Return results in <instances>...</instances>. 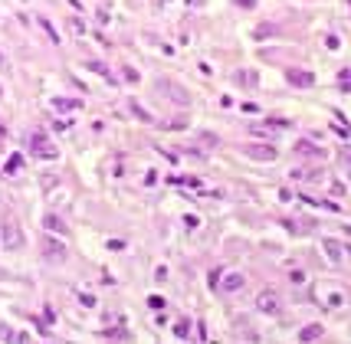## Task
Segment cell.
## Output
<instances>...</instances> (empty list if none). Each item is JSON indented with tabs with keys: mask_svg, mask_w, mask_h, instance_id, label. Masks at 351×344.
I'll use <instances>...</instances> for the list:
<instances>
[{
	"mask_svg": "<svg viewBox=\"0 0 351 344\" xmlns=\"http://www.w3.org/2000/svg\"><path fill=\"white\" fill-rule=\"evenodd\" d=\"M0 243H3V249H23V229L13 216H7L0 226Z\"/></svg>",
	"mask_w": 351,
	"mask_h": 344,
	"instance_id": "cell-1",
	"label": "cell"
},
{
	"mask_svg": "<svg viewBox=\"0 0 351 344\" xmlns=\"http://www.w3.org/2000/svg\"><path fill=\"white\" fill-rule=\"evenodd\" d=\"M43 259H46V262H53V266H63V262H66V246H63L59 239L46 236L43 239Z\"/></svg>",
	"mask_w": 351,
	"mask_h": 344,
	"instance_id": "cell-2",
	"label": "cell"
},
{
	"mask_svg": "<svg viewBox=\"0 0 351 344\" xmlns=\"http://www.w3.org/2000/svg\"><path fill=\"white\" fill-rule=\"evenodd\" d=\"M30 151H33L36 158H46V161L56 158V148L49 144V138H46L43 131H33V135H30Z\"/></svg>",
	"mask_w": 351,
	"mask_h": 344,
	"instance_id": "cell-3",
	"label": "cell"
},
{
	"mask_svg": "<svg viewBox=\"0 0 351 344\" xmlns=\"http://www.w3.org/2000/svg\"><path fill=\"white\" fill-rule=\"evenodd\" d=\"M243 285H246V275H243V272H220V279H217V289L227 292V295L243 292Z\"/></svg>",
	"mask_w": 351,
	"mask_h": 344,
	"instance_id": "cell-4",
	"label": "cell"
},
{
	"mask_svg": "<svg viewBox=\"0 0 351 344\" xmlns=\"http://www.w3.org/2000/svg\"><path fill=\"white\" fill-rule=\"evenodd\" d=\"M256 308L259 312H266V315H276L282 305H279V292L276 289H263L259 295H256Z\"/></svg>",
	"mask_w": 351,
	"mask_h": 344,
	"instance_id": "cell-5",
	"label": "cell"
},
{
	"mask_svg": "<svg viewBox=\"0 0 351 344\" xmlns=\"http://www.w3.org/2000/svg\"><path fill=\"white\" fill-rule=\"evenodd\" d=\"M243 154L253 161H276V148L269 144H243Z\"/></svg>",
	"mask_w": 351,
	"mask_h": 344,
	"instance_id": "cell-6",
	"label": "cell"
},
{
	"mask_svg": "<svg viewBox=\"0 0 351 344\" xmlns=\"http://www.w3.org/2000/svg\"><path fill=\"white\" fill-rule=\"evenodd\" d=\"M285 79H289L292 86H299V89H312V86H315V75L308 72V69H289Z\"/></svg>",
	"mask_w": 351,
	"mask_h": 344,
	"instance_id": "cell-7",
	"label": "cell"
},
{
	"mask_svg": "<svg viewBox=\"0 0 351 344\" xmlns=\"http://www.w3.org/2000/svg\"><path fill=\"white\" fill-rule=\"evenodd\" d=\"M296 151H299V154H305V158H325V151L318 148V144H312V141H305V138L296 141Z\"/></svg>",
	"mask_w": 351,
	"mask_h": 344,
	"instance_id": "cell-8",
	"label": "cell"
},
{
	"mask_svg": "<svg viewBox=\"0 0 351 344\" xmlns=\"http://www.w3.org/2000/svg\"><path fill=\"white\" fill-rule=\"evenodd\" d=\"M56 112H79L82 108V98H53Z\"/></svg>",
	"mask_w": 351,
	"mask_h": 344,
	"instance_id": "cell-9",
	"label": "cell"
},
{
	"mask_svg": "<svg viewBox=\"0 0 351 344\" xmlns=\"http://www.w3.org/2000/svg\"><path fill=\"white\" fill-rule=\"evenodd\" d=\"M315 338H322V324H305L299 331V341H315Z\"/></svg>",
	"mask_w": 351,
	"mask_h": 344,
	"instance_id": "cell-10",
	"label": "cell"
},
{
	"mask_svg": "<svg viewBox=\"0 0 351 344\" xmlns=\"http://www.w3.org/2000/svg\"><path fill=\"white\" fill-rule=\"evenodd\" d=\"M325 249H328V259H331V262H341V259H345L341 243H335V239H325Z\"/></svg>",
	"mask_w": 351,
	"mask_h": 344,
	"instance_id": "cell-11",
	"label": "cell"
},
{
	"mask_svg": "<svg viewBox=\"0 0 351 344\" xmlns=\"http://www.w3.org/2000/svg\"><path fill=\"white\" fill-rule=\"evenodd\" d=\"M43 226L49 229V233H53V229H56V233H66V223H63V220H59L56 213H49V216H46V220H43Z\"/></svg>",
	"mask_w": 351,
	"mask_h": 344,
	"instance_id": "cell-12",
	"label": "cell"
},
{
	"mask_svg": "<svg viewBox=\"0 0 351 344\" xmlns=\"http://www.w3.org/2000/svg\"><path fill=\"white\" fill-rule=\"evenodd\" d=\"M174 338H181V341H184V338H190V321H177V324H174Z\"/></svg>",
	"mask_w": 351,
	"mask_h": 344,
	"instance_id": "cell-13",
	"label": "cell"
},
{
	"mask_svg": "<svg viewBox=\"0 0 351 344\" xmlns=\"http://www.w3.org/2000/svg\"><path fill=\"white\" fill-rule=\"evenodd\" d=\"M132 112H135V115H138V118H141V121H154L151 115H148V112H144V108L138 105V102H132Z\"/></svg>",
	"mask_w": 351,
	"mask_h": 344,
	"instance_id": "cell-14",
	"label": "cell"
},
{
	"mask_svg": "<svg viewBox=\"0 0 351 344\" xmlns=\"http://www.w3.org/2000/svg\"><path fill=\"white\" fill-rule=\"evenodd\" d=\"M148 308H154V312L161 308V312H164V298H161V295H151V298H148Z\"/></svg>",
	"mask_w": 351,
	"mask_h": 344,
	"instance_id": "cell-15",
	"label": "cell"
},
{
	"mask_svg": "<svg viewBox=\"0 0 351 344\" xmlns=\"http://www.w3.org/2000/svg\"><path fill=\"white\" fill-rule=\"evenodd\" d=\"M17 167H20V154H13L10 161H7V174H17Z\"/></svg>",
	"mask_w": 351,
	"mask_h": 344,
	"instance_id": "cell-16",
	"label": "cell"
},
{
	"mask_svg": "<svg viewBox=\"0 0 351 344\" xmlns=\"http://www.w3.org/2000/svg\"><path fill=\"white\" fill-rule=\"evenodd\" d=\"M40 23H43V30L49 33V40H53V43H59V36H56V30H53V23H49V20H40Z\"/></svg>",
	"mask_w": 351,
	"mask_h": 344,
	"instance_id": "cell-17",
	"label": "cell"
},
{
	"mask_svg": "<svg viewBox=\"0 0 351 344\" xmlns=\"http://www.w3.org/2000/svg\"><path fill=\"white\" fill-rule=\"evenodd\" d=\"M10 338H13V331L7 328V324H0V341H10Z\"/></svg>",
	"mask_w": 351,
	"mask_h": 344,
	"instance_id": "cell-18",
	"label": "cell"
},
{
	"mask_svg": "<svg viewBox=\"0 0 351 344\" xmlns=\"http://www.w3.org/2000/svg\"><path fill=\"white\" fill-rule=\"evenodd\" d=\"M338 82H341L345 89H351V72H338Z\"/></svg>",
	"mask_w": 351,
	"mask_h": 344,
	"instance_id": "cell-19",
	"label": "cell"
},
{
	"mask_svg": "<svg viewBox=\"0 0 351 344\" xmlns=\"http://www.w3.org/2000/svg\"><path fill=\"white\" fill-rule=\"evenodd\" d=\"M69 30H72V33H82V23H79L76 17H72V20H69Z\"/></svg>",
	"mask_w": 351,
	"mask_h": 344,
	"instance_id": "cell-20",
	"label": "cell"
},
{
	"mask_svg": "<svg viewBox=\"0 0 351 344\" xmlns=\"http://www.w3.org/2000/svg\"><path fill=\"white\" fill-rule=\"evenodd\" d=\"M341 158H348V161H351V148H348V144L341 148Z\"/></svg>",
	"mask_w": 351,
	"mask_h": 344,
	"instance_id": "cell-21",
	"label": "cell"
},
{
	"mask_svg": "<svg viewBox=\"0 0 351 344\" xmlns=\"http://www.w3.org/2000/svg\"><path fill=\"white\" fill-rule=\"evenodd\" d=\"M3 66H7V59H3V56H0V69H3Z\"/></svg>",
	"mask_w": 351,
	"mask_h": 344,
	"instance_id": "cell-22",
	"label": "cell"
},
{
	"mask_svg": "<svg viewBox=\"0 0 351 344\" xmlns=\"http://www.w3.org/2000/svg\"><path fill=\"white\" fill-rule=\"evenodd\" d=\"M345 3H348V7H351V0H345Z\"/></svg>",
	"mask_w": 351,
	"mask_h": 344,
	"instance_id": "cell-23",
	"label": "cell"
}]
</instances>
